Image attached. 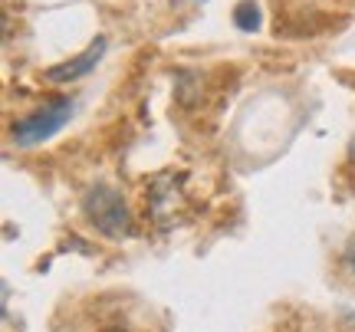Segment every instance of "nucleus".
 I'll return each mask as SVG.
<instances>
[{
    "mask_svg": "<svg viewBox=\"0 0 355 332\" xmlns=\"http://www.w3.org/2000/svg\"><path fill=\"white\" fill-rule=\"evenodd\" d=\"M83 211H86L89 224L105 234V237H112V241H122V237H132V211H128L125 198L109 188V184H92L83 198Z\"/></svg>",
    "mask_w": 355,
    "mask_h": 332,
    "instance_id": "nucleus-1",
    "label": "nucleus"
},
{
    "mask_svg": "<svg viewBox=\"0 0 355 332\" xmlns=\"http://www.w3.org/2000/svg\"><path fill=\"white\" fill-rule=\"evenodd\" d=\"M73 112H76V99H69V96H56L50 103H43L40 109H33L13 125V145L17 148H33L40 141L53 139L73 119Z\"/></svg>",
    "mask_w": 355,
    "mask_h": 332,
    "instance_id": "nucleus-2",
    "label": "nucleus"
},
{
    "mask_svg": "<svg viewBox=\"0 0 355 332\" xmlns=\"http://www.w3.org/2000/svg\"><path fill=\"white\" fill-rule=\"evenodd\" d=\"M105 46H109V40L96 37L89 43L86 53H79V56H73V60H66V63H60V66H50V69H46V79H50V82H73V79L89 76V73L96 69V63L102 60Z\"/></svg>",
    "mask_w": 355,
    "mask_h": 332,
    "instance_id": "nucleus-3",
    "label": "nucleus"
},
{
    "mask_svg": "<svg viewBox=\"0 0 355 332\" xmlns=\"http://www.w3.org/2000/svg\"><path fill=\"white\" fill-rule=\"evenodd\" d=\"M234 24L241 26V30H257L260 26V7H257L254 0H241L237 7H234Z\"/></svg>",
    "mask_w": 355,
    "mask_h": 332,
    "instance_id": "nucleus-4",
    "label": "nucleus"
},
{
    "mask_svg": "<svg viewBox=\"0 0 355 332\" xmlns=\"http://www.w3.org/2000/svg\"><path fill=\"white\" fill-rule=\"evenodd\" d=\"M345 267L355 273V237L349 241V247H345Z\"/></svg>",
    "mask_w": 355,
    "mask_h": 332,
    "instance_id": "nucleus-5",
    "label": "nucleus"
},
{
    "mask_svg": "<svg viewBox=\"0 0 355 332\" xmlns=\"http://www.w3.org/2000/svg\"><path fill=\"white\" fill-rule=\"evenodd\" d=\"M175 3H188V0H175Z\"/></svg>",
    "mask_w": 355,
    "mask_h": 332,
    "instance_id": "nucleus-6",
    "label": "nucleus"
}]
</instances>
